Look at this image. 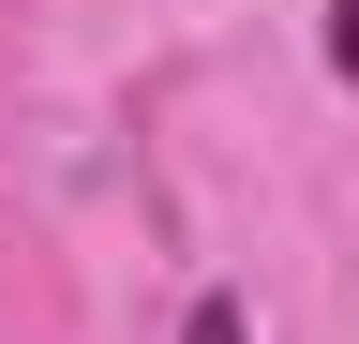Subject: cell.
<instances>
[{
  "label": "cell",
  "instance_id": "7a4b0ae2",
  "mask_svg": "<svg viewBox=\"0 0 359 344\" xmlns=\"http://www.w3.org/2000/svg\"><path fill=\"white\" fill-rule=\"evenodd\" d=\"M330 75L359 90V0H330Z\"/></svg>",
  "mask_w": 359,
  "mask_h": 344
},
{
  "label": "cell",
  "instance_id": "6da1fadb",
  "mask_svg": "<svg viewBox=\"0 0 359 344\" xmlns=\"http://www.w3.org/2000/svg\"><path fill=\"white\" fill-rule=\"evenodd\" d=\"M180 344H255V315H240V299H195V315H180Z\"/></svg>",
  "mask_w": 359,
  "mask_h": 344
}]
</instances>
